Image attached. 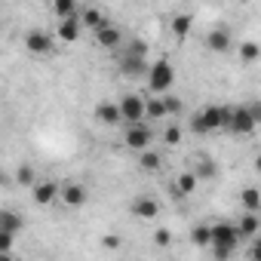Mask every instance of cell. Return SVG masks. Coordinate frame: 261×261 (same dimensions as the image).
<instances>
[{
	"label": "cell",
	"mask_w": 261,
	"mask_h": 261,
	"mask_svg": "<svg viewBox=\"0 0 261 261\" xmlns=\"http://www.w3.org/2000/svg\"><path fill=\"white\" fill-rule=\"evenodd\" d=\"M25 49H28L31 56H53L56 37H53L49 31H43V28H31V31L25 34Z\"/></svg>",
	"instance_id": "obj_8"
},
{
	"label": "cell",
	"mask_w": 261,
	"mask_h": 261,
	"mask_svg": "<svg viewBox=\"0 0 261 261\" xmlns=\"http://www.w3.org/2000/svg\"><path fill=\"white\" fill-rule=\"evenodd\" d=\"M139 169H145V172H160L163 169V157L157 154V151H139Z\"/></svg>",
	"instance_id": "obj_21"
},
{
	"label": "cell",
	"mask_w": 261,
	"mask_h": 261,
	"mask_svg": "<svg viewBox=\"0 0 261 261\" xmlns=\"http://www.w3.org/2000/svg\"><path fill=\"white\" fill-rule=\"evenodd\" d=\"M261 120L249 111V105H240V108H227V120H224V129L230 136H252L255 126Z\"/></svg>",
	"instance_id": "obj_4"
},
{
	"label": "cell",
	"mask_w": 261,
	"mask_h": 261,
	"mask_svg": "<svg viewBox=\"0 0 261 261\" xmlns=\"http://www.w3.org/2000/svg\"><path fill=\"white\" fill-rule=\"evenodd\" d=\"M206 49H209V53H218V56L230 53V49H233L230 31H227V28H212V31L206 34Z\"/></svg>",
	"instance_id": "obj_13"
},
{
	"label": "cell",
	"mask_w": 261,
	"mask_h": 261,
	"mask_svg": "<svg viewBox=\"0 0 261 261\" xmlns=\"http://www.w3.org/2000/svg\"><path fill=\"white\" fill-rule=\"evenodd\" d=\"M240 246V233L233 221H212L209 224V249L218 261H227Z\"/></svg>",
	"instance_id": "obj_1"
},
{
	"label": "cell",
	"mask_w": 261,
	"mask_h": 261,
	"mask_svg": "<svg viewBox=\"0 0 261 261\" xmlns=\"http://www.w3.org/2000/svg\"><path fill=\"white\" fill-rule=\"evenodd\" d=\"M129 212H133L136 218H142V221H154L160 215V203L154 197H136L133 206H129Z\"/></svg>",
	"instance_id": "obj_14"
},
{
	"label": "cell",
	"mask_w": 261,
	"mask_h": 261,
	"mask_svg": "<svg viewBox=\"0 0 261 261\" xmlns=\"http://www.w3.org/2000/svg\"><path fill=\"white\" fill-rule=\"evenodd\" d=\"M240 59H243V65H255V62L261 59L258 40H243V43H240Z\"/></svg>",
	"instance_id": "obj_25"
},
{
	"label": "cell",
	"mask_w": 261,
	"mask_h": 261,
	"mask_svg": "<svg viewBox=\"0 0 261 261\" xmlns=\"http://www.w3.org/2000/svg\"><path fill=\"white\" fill-rule=\"evenodd\" d=\"M53 10H56L59 19L62 16H74L77 13V0H53Z\"/></svg>",
	"instance_id": "obj_27"
},
{
	"label": "cell",
	"mask_w": 261,
	"mask_h": 261,
	"mask_svg": "<svg viewBox=\"0 0 261 261\" xmlns=\"http://www.w3.org/2000/svg\"><path fill=\"white\" fill-rule=\"evenodd\" d=\"M240 203H243V209L246 212H261V194H258V188H243V194H240Z\"/></svg>",
	"instance_id": "obj_24"
},
{
	"label": "cell",
	"mask_w": 261,
	"mask_h": 261,
	"mask_svg": "<svg viewBox=\"0 0 261 261\" xmlns=\"http://www.w3.org/2000/svg\"><path fill=\"white\" fill-rule=\"evenodd\" d=\"M80 31H83V25H80L77 13H74V16H62V19H59V28H56V40H62V43H77Z\"/></svg>",
	"instance_id": "obj_12"
},
{
	"label": "cell",
	"mask_w": 261,
	"mask_h": 261,
	"mask_svg": "<svg viewBox=\"0 0 261 261\" xmlns=\"http://www.w3.org/2000/svg\"><path fill=\"white\" fill-rule=\"evenodd\" d=\"M77 19H80V25H83V28H89V31H95V28H101V25L108 22V19H105V13H101V10H95V7H86Z\"/></svg>",
	"instance_id": "obj_20"
},
{
	"label": "cell",
	"mask_w": 261,
	"mask_h": 261,
	"mask_svg": "<svg viewBox=\"0 0 261 261\" xmlns=\"http://www.w3.org/2000/svg\"><path fill=\"white\" fill-rule=\"evenodd\" d=\"M0 258H4V252H0Z\"/></svg>",
	"instance_id": "obj_36"
},
{
	"label": "cell",
	"mask_w": 261,
	"mask_h": 261,
	"mask_svg": "<svg viewBox=\"0 0 261 261\" xmlns=\"http://www.w3.org/2000/svg\"><path fill=\"white\" fill-rule=\"evenodd\" d=\"M224 120H227V108L224 105H206V108H200L191 117V133L212 136V133H218V129H224Z\"/></svg>",
	"instance_id": "obj_2"
},
{
	"label": "cell",
	"mask_w": 261,
	"mask_h": 261,
	"mask_svg": "<svg viewBox=\"0 0 261 261\" xmlns=\"http://www.w3.org/2000/svg\"><path fill=\"white\" fill-rule=\"evenodd\" d=\"M148 59L145 56H129V53H123L120 56V74L123 77H129V80H142L145 74H148Z\"/></svg>",
	"instance_id": "obj_10"
},
{
	"label": "cell",
	"mask_w": 261,
	"mask_h": 261,
	"mask_svg": "<svg viewBox=\"0 0 261 261\" xmlns=\"http://www.w3.org/2000/svg\"><path fill=\"white\" fill-rule=\"evenodd\" d=\"M163 105H166V117H175V114L185 111L181 98H175V95H169V92H163Z\"/></svg>",
	"instance_id": "obj_28"
},
{
	"label": "cell",
	"mask_w": 261,
	"mask_h": 261,
	"mask_svg": "<svg viewBox=\"0 0 261 261\" xmlns=\"http://www.w3.org/2000/svg\"><path fill=\"white\" fill-rule=\"evenodd\" d=\"M145 80H148V92H151V95H163V92H169L172 83H175V68H172L166 59H160V62L148 65Z\"/></svg>",
	"instance_id": "obj_3"
},
{
	"label": "cell",
	"mask_w": 261,
	"mask_h": 261,
	"mask_svg": "<svg viewBox=\"0 0 261 261\" xmlns=\"http://www.w3.org/2000/svg\"><path fill=\"white\" fill-rule=\"evenodd\" d=\"M258 230H261V218H258V212H246V215L237 221V233H240V240H252V237H258Z\"/></svg>",
	"instance_id": "obj_16"
},
{
	"label": "cell",
	"mask_w": 261,
	"mask_h": 261,
	"mask_svg": "<svg viewBox=\"0 0 261 261\" xmlns=\"http://www.w3.org/2000/svg\"><path fill=\"white\" fill-rule=\"evenodd\" d=\"M169 25H172V37H175V40H188V34H191V28H194V19H191L188 13H175Z\"/></svg>",
	"instance_id": "obj_18"
},
{
	"label": "cell",
	"mask_w": 261,
	"mask_h": 261,
	"mask_svg": "<svg viewBox=\"0 0 261 261\" xmlns=\"http://www.w3.org/2000/svg\"><path fill=\"white\" fill-rule=\"evenodd\" d=\"M197 185H200V181H197V175H194V172H181V175L175 178V185H172V188H175V197H188V194H194V191H197Z\"/></svg>",
	"instance_id": "obj_23"
},
{
	"label": "cell",
	"mask_w": 261,
	"mask_h": 261,
	"mask_svg": "<svg viewBox=\"0 0 261 261\" xmlns=\"http://www.w3.org/2000/svg\"><path fill=\"white\" fill-rule=\"evenodd\" d=\"M191 243L194 246H209V224H197L191 230Z\"/></svg>",
	"instance_id": "obj_29"
},
{
	"label": "cell",
	"mask_w": 261,
	"mask_h": 261,
	"mask_svg": "<svg viewBox=\"0 0 261 261\" xmlns=\"http://www.w3.org/2000/svg\"><path fill=\"white\" fill-rule=\"evenodd\" d=\"M163 117H166L163 95H145V120H163Z\"/></svg>",
	"instance_id": "obj_19"
},
{
	"label": "cell",
	"mask_w": 261,
	"mask_h": 261,
	"mask_svg": "<svg viewBox=\"0 0 261 261\" xmlns=\"http://www.w3.org/2000/svg\"><path fill=\"white\" fill-rule=\"evenodd\" d=\"M163 145H169V148L181 145V129H178V126H166V129H163Z\"/></svg>",
	"instance_id": "obj_30"
},
{
	"label": "cell",
	"mask_w": 261,
	"mask_h": 261,
	"mask_svg": "<svg viewBox=\"0 0 261 261\" xmlns=\"http://www.w3.org/2000/svg\"><path fill=\"white\" fill-rule=\"evenodd\" d=\"M92 37H95V46H101V49H120V43H123V31L114 28L111 22H105L101 28H95Z\"/></svg>",
	"instance_id": "obj_11"
},
{
	"label": "cell",
	"mask_w": 261,
	"mask_h": 261,
	"mask_svg": "<svg viewBox=\"0 0 261 261\" xmlns=\"http://www.w3.org/2000/svg\"><path fill=\"white\" fill-rule=\"evenodd\" d=\"M194 175H197V181H212V178L218 175V166H215V160H209V157H200V160H197V166H194Z\"/></svg>",
	"instance_id": "obj_22"
},
{
	"label": "cell",
	"mask_w": 261,
	"mask_h": 261,
	"mask_svg": "<svg viewBox=\"0 0 261 261\" xmlns=\"http://www.w3.org/2000/svg\"><path fill=\"white\" fill-rule=\"evenodd\" d=\"M117 108H120V123H139V120H145V95H139V92H126L117 101Z\"/></svg>",
	"instance_id": "obj_7"
},
{
	"label": "cell",
	"mask_w": 261,
	"mask_h": 261,
	"mask_svg": "<svg viewBox=\"0 0 261 261\" xmlns=\"http://www.w3.org/2000/svg\"><path fill=\"white\" fill-rule=\"evenodd\" d=\"M92 114H95V120L101 126H120V108H117V101H98Z\"/></svg>",
	"instance_id": "obj_15"
},
{
	"label": "cell",
	"mask_w": 261,
	"mask_h": 261,
	"mask_svg": "<svg viewBox=\"0 0 261 261\" xmlns=\"http://www.w3.org/2000/svg\"><path fill=\"white\" fill-rule=\"evenodd\" d=\"M37 181V172H34V166L31 163H22L19 169H16V185H22V188H31Z\"/></svg>",
	"instance_id": "obj_26"
},
{
	"label": "cell",
	"mask_w": 261,
	"mask_h": 261,
	"mask_svg": "<svg viewBox=\"0 0 261 261\" xmlns=\"http://www.w3.org/2000/svg\"><path fill=\"white\" fill-rule=\"evenodd\" d=\"M7 181H10V178H7V172H4V169H0V188H4Z\"/></svg>",
	"instance_id": "obj_35"
},
{
	"label": "cell",
	"mask_w": 261,
	"mask_h": 261,
	"mask_svg": "<svg viewBox=\"0 0 261 261\" xmlns=\"http://www.w3.org/2000/svg\"><path fill=\"white\" fill-rule=\"evenodd\" d=\"M56 197H59V181H53V178H37V181L31 185V200H34L37 206H53Z\"/></svg>",
	"instance_id": "obj_9"
},
{
	"label": "cell",
	"mask_w": 261,
	"mask_h": 261,
	"mask_svg": "<svg viewBox=\"0 0 261 261\" xmlns=\"http://www.w3.org/2000/svg\"><path fill=\"white\" fill-rule=\"evenodd\" d=\"M0 227L19 237V233H22V227H25V215H22V212H16V209H0Z\"/></svg>",
	"instance_id": "obj_17"
},
{
	"label": "cell",
	"mask_w": 261,
	"mask_h": 261,
	"mask_svg": "<svg viewBox=\"0 0 261 261\" xmlns=\"http://www.w3.org/2000/svg\"><path fill=\"white\" fill-rule=\"evenodd\" d=\"M56 200L68 209H80V206L89 203V188L83 181H59V197Z\"/></svg>",
	"instance_id": "obj_6"
},
{
	"label": "cell",
	"mask_w": 261,
	"mask_h": 261,
	"mask_svg": "<svg viewBox=\"0 0 261 261\" xmlns=\"http://www.w3.org/2000/svg\"><path fill=\"white\" fill-rule=\"evenodd\" d=\"M117 246H120L117 237H105V249H117Z\"/></svg>",
	"instance_id": "obj_34"
},
{
	"label": "cell",
	"mask_w": 261,
	"mask_h": 261,
	"mask_svg": "<svg viewBox=\"0 0 261 261\" xmlns=\"http://www.w3.org/2000/svg\"><path fill=\"white\" fill-rule=\"evenodd\" d=\"M151 142H154V129L145 123V120H139V123H126V129H123V145L129 148V151H145V148H151Z\"/></svg>",
	"instance_id": "obj_5"
},
{
	"label": "cell",
	"mask_w": 261,
	"mask_h": 261,
	"mask_svg": "<svg viewBox=\"0 0 261 261\" xmlns=\"http://www.w3.org/2000/svg\"><path fill=\"white\" fill-rule=\"evenodd\" d=\"M13 246H16V233H10V230L0 227V252H4V258L13 252Z\"/></svg>",
	"instance_id": "obj_31"
},
{
	"label": "cell",
	"mask_w": 261,
	"mask_h": 261,
	"mask_svg": "<svg viewBox=\"0 0 261 261\" xmlns=\"http://www.w3.org/2000/svg\"><path fill=\"white\" fill-rule=\"evenodd\" d=\"M154 243H157V246H169V243H172V233H169L166 227H160V230L154 233Z\"/></svg>",
	"instance_id": "obj_33"
},
{
	"label": "cell",
	"mask_w": 261,
	"mask_h": 261,
	"mask_svg": "<svg viewBox=\"0 0 261 261\" xmlns=\"http://www.w3.org/2000/svg\"><path fill=\"white\" fill-rule=\"evenodd\" d=\"M123 53H129V56H145V59H148V43H145V40H133Z\"/></svg>",
	"instance_id": "obj_32"
}]
</instances>
